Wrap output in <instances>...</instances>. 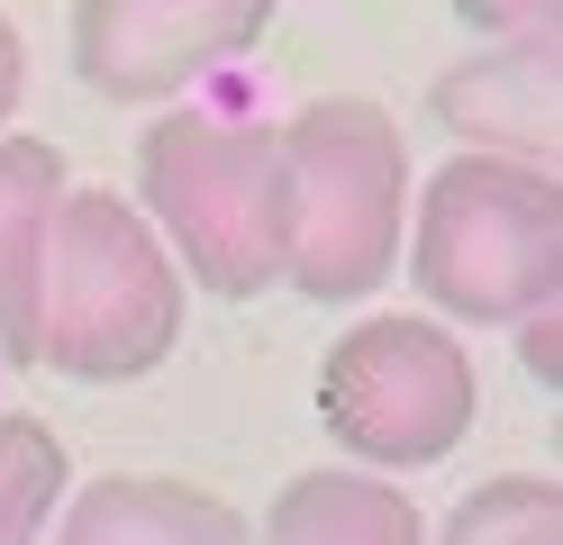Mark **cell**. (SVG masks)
Masks as SVG:
<instances>
[{"label": "cell", "mask_w": 563, "mask_h": 545, "mask_svg": "<svg viewBox=\"0 0 563 545\" xmlns=\"http://www.w3.org/2000/svg\"><path fill=\"white\" fill-rule=\"evenodd\" d=\"M409 282L437 318L509 327L563 291V182L537 155L464 145L428 192H409Z\"/></svg>", "instance_id": "obj_3"}, {"label": "cell", "mask_w": 563, "mask_h": 545, "mask_svg": "<svg viewBox=\"0 0 563 545\" xmlns=\"http://www.w3.org/2000/svg\"><path fill=\"white\" fill-rule=\"evenodd\" d=\"M409 145L364 91H328L282 119V282L300 301H364L400 273Z\"/></svg>", "instance_id": "obj_2"}, {"label": "cell", "mask_w": 563, "mask_h": 545, "mask_svg": "<svg viewBox=\"0 0 563 545\" xmlns=\"http://www.w3.org/2000/svg\"><path fill=\"white\" fill-rule=\"evenodd\" d=\"M55 527L74 545H236V536H255L245 509H228L219 491L183 482V472H100V482L64 491Z\"/></svg>", "instance_id": "obj_8"}, {"label": "cell", "mask_w": 563, "mask_h": 545, "mask_svg": "<svg viewBox=\"0 0 563 545\" xmlns=\"http://www.w3.org/2000/svg\"><path fill=\"white\" fill-rule=\"evenodd\" d=\"M19 100H27V46H19V28L0 19V128L19 119Z\"/></svg>", "instance_id": "obj_15"}, {"label": "cell", "mask_w": 563, "mask_h": 545, "mask_svg": "<svg viewBox=\"0 0 563 545\" xmlns=\"http://www.w3.org/2000/svg\"><path fill=\"white\" fill-rule=\"evenodd\" d=\"M282 0H74V73L110 109H155L264 46Z\"/></svg>", "instance_id": "obj_6"}, {"label": "cell", "mask_w": 563, "mask_h": 545, "mask_svg": "<svg viewBox=\"0 0 563 545\" xmlns=\"http://www.w3.org/2000/svg\"><path fill=\"white\" fill-rule=\"evenodd\" d=\"M454 545H554L563 536V482L554 472H500L445 509Z\"/></svg>", "instance_id": "obj_12"}, {"label": "cell", "mask_w": 563, "mask_h": 545, "mask_svg": "<svg viewBox=\"0 0 563 545\" xmlns=\"http://www.w3.org/2000/svg\"><path fill=\"white\" fill-rule=\"evenodd\" d=\"M482 382H473V346L445 318H409L382 309L355 318L319 363V418L345 455H364L382 472H418L445 464L473 436Z\"/></svg>", "instance_id": "obj_5"}, {"label": "cell", "mask_w": 563, "mask_h": 545, "mask_svg": "<svg viewBox=\"0 0 563 545\" xmlns=\"http://www.w3.org/2000/svg\"><path fill=\"white\" fill-rule=\"evenodd\" d=\"M136 209L173 246L183 282L219 301L282 291V128L173 109L136 137Z\"/></svg>", "instance_id": "obj_4"}, {"label": "cell", "mask_w": 563, "mask_h": 545, "mask_svg": "<svg viewBox=\"0 0 563 545\" xmlns=\"http://www.w3.org/2000/svg\"><path fill=\"white\" fill-rule=\"evenodd\" d=\"M554 73H563V55H554V19H545V28L490 36L482 55H464L454 73H437L428 109H437V128L454 145H490V155L554 164V109H563L554 100Z\"/></svg>", "instance_id": "obj_7"}, {"label": "cell", "mask_w": 563, "mask_h": 545, "mask_svg": "<svg viewBox=\"0 0 563 545\" xmlns=\"http://www.w3.org/2000/svg\"><path fill=\"white\" fill-rule=\"evenodd\" d=\"M64 491H74V455L37 410H0V545H27L55 527Z\"/></svg>", "instance_id": "obj_11"}, {"label": "cell", "mask_w": 563, "mask_h": 545, "mask_svg": "<svg viewBox=\"0 0 563 545\" xmlns=\"http://www.w3.org/2000/svg\"><path fill=\"white\" fill-rule=\"evenodd\" d=\"M454 19H464L473 36H518V28H545L563 0H445Z\"/></svg>", "instance_id": "obj_14"}, {"label": "cell", "mask_w": 563, "mask_h": 545, "mask_svg": "<svg viewBox=\"0 0 563 545\" xmlns=\"http://www.w3.org/2000/svg\"><path fill=\"white\" fill-rule=\"evenodd\" d=\"M191 282L155 237V218L119 192L64 182L37 282V363L64 382H146L183 346Z\"/></svg>", "instance_id": "obj_1"}, {"label": "cell", "mask_w": 563, "mask_h": 545, "mask_svg": "<svg viewBox=\"0 0 563 545\" xmlns=\"http://www.w3.org/2000/svg\"><path fill=\"white\" fill-rule=\"evenodd\" d=\"M64 182L74 173H64L55 137H0V355L27 373H37V282Z\"/></svg>", "instance_id": "obj_9"}, {"label": "cell", "mask_w": 563, "mask_h": 545, "mask_svg": "<svg viewBox=\"0 0 563 545\" xmlns=\"http://www.w3.org/2000/svg\"><path fill=\"white\" fill-rule=\"evenodd\" d=\"M509 327H518V363H527V382H545V400H554V391H563V355H554V346H563V318H554V301L518 309Z\"/></svg>", "instance_id": "obj_13"}, {"label": "cell", "mask_w": 563, "mask_h": 545, "mask_svg": "<svg viewBox=\"0 0 563 545\" xmlns=\"http://www.w3.org/2000/svg\"><path fill=\"white\" fill-rule=\"evenodd\" d=\"M264 536L273 545H418L428 519H418V500L382 464H364V472L319 464V472H291V482L273 491Z\"/></svg>", "instance_id": "obj_10"}]
</instances>
